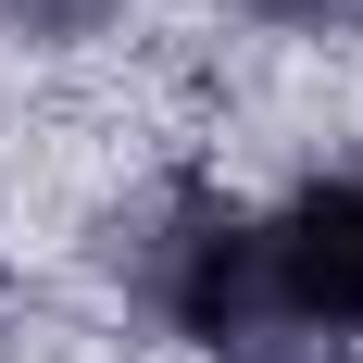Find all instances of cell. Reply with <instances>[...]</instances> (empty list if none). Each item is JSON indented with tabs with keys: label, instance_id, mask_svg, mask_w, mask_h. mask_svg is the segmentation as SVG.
I'll return each mask as SVG.
<instances>
[{
	"label": "cell",
	"instance_id": "6da1fadb",
	"mask_svg": "<svg viewBox=\"0 0 363 363\" xmlns=\"http://www.w3.org/2000/svg\"><path fill=\"white\" fill-rule=\"evenodd\" d=\"M238 251H251V213H238L213 176H150V188H125V201L101 213V276H113V301L150 313L163 338L201 326V301L225 289Z\"/></svg>",
	"mask_w": 363,
	"mask_h": 363
},
{
	"label": "cell",
	"instance_id": "7a4b0ae2",
	"mask_svg": "<svg viewBox=\"0 0 363 363\" xmlns=\"http://www.w3.org/2000/svg\"><path fill=\"white\" fill-rule=\"evenodd\" d=\"M251 251L326 338H363V176H313L301 201L251 213Z\"/></svg>",
	"mask_w": 363,
	"mask_h": 363
},
{
	"label": "cell",
	"instance_id": "3957f363",
	"mask_svg": "<svg viewBox=\"0 0 363 363\" xmlns=\"http://www.w3.org/2000/svg\"><path fill=\"white\" fill-rule=\"evenodd\" d=\"M188 351H201V363H351V338H326L276 276H263V251H238V263H225V289L201 301Z\"/></svg>",
	"mask_w": 363,
	"mask_h": 363
},
{
	"label": "cell",
	"instance_id": "277c9868",
	"mask_svg": "<svg viewBox=\"0 0 363 363\" xmlns=\"http://www.w3.org/2000/svg\"><path fill=\"white\" fill-rule=\"evenodd\" d=\"M101 26H125V0H0V38H38V50H75Z\"/></svg>",
	"mask_w": 363,
	"mask_h": 363
},
{
	"label": "cell",
	"instance_id": "5b68a950",
	"mask_svg": "<svg viewBox=\"0 0 363 363\" xmlns=\"http://www.w3.org/2000/svg\"><path fill=\"white\" fill-rule=\"evenodd\" d=\"M251 13L289 38H363V0H251Z\"/></svg>",
	"mask_w": 363,
	"mask_h": 363
}]
</instances>
